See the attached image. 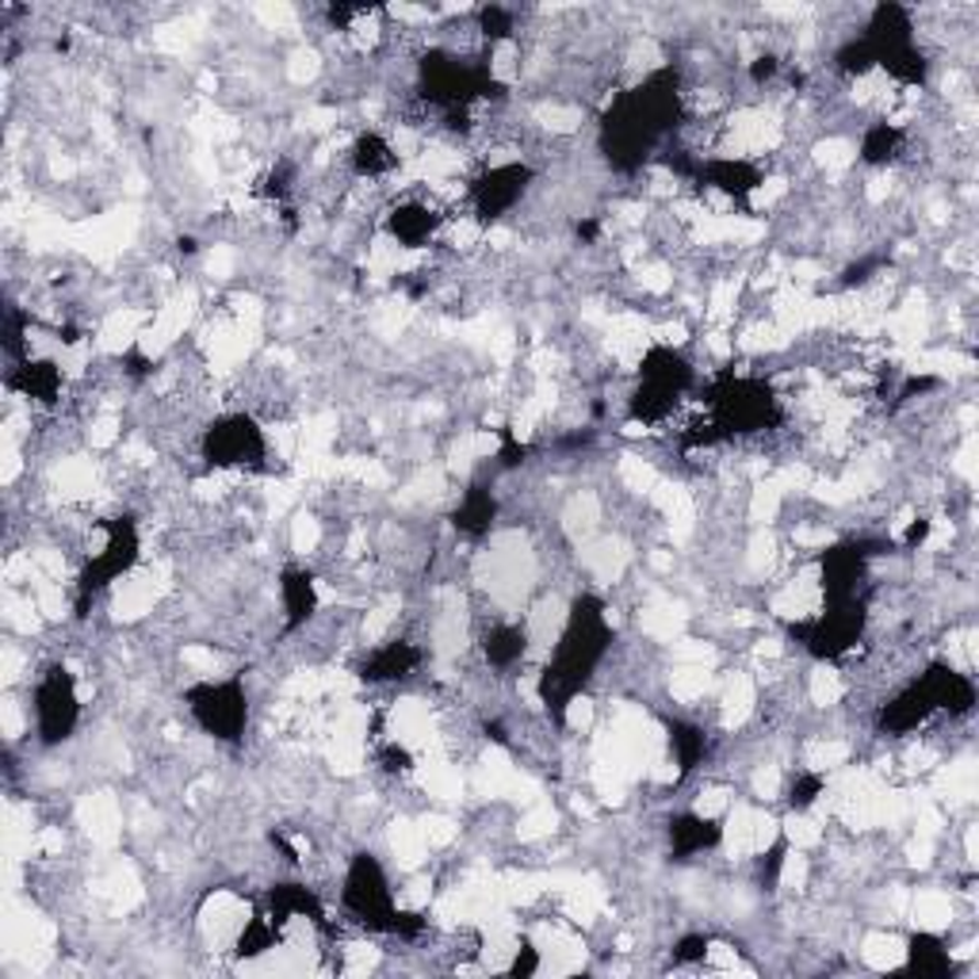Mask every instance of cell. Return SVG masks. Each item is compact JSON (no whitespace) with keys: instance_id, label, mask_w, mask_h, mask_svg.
I'll return each instance as SVG.
<instances>
[{"instance_id":"cell-10","label":"cell","mask_w":979,"mask_h":979,"mask_svg":"<svg viewBox=\"0 0 979 979\" xmlns=\"http://www.w3.org/2000/svg\"><path fill=\"white\" fill-rule=\"evenodd\" d=\"M735 804V784L727 781H708L701 792L693 796V807L689 812L701 815V818H712V823H719V818L727 815V807Z\"/></svg>"},{"instance_id":"cell-6","label":"cell","mask_w":979,"mask_h":979,"mask_svg":"<svg viewBox=\"0 0 979 979\" xmlns=\"http://www.w3.org/2000/svg\"><path fill=\"white\" fill-rule=\"evenodd\" d=\"M857 953H861L865 968H872V972H899V968H906V937L892 934V930L865 934Z\"/></svg>"},{"instance_id":"cell-7","label":"cell","mask_w":979,"mask_h":979,"mask_svg":"<svg viewBox=\"0 0 979 979\" xmlns=\"http://www.w3.org/2000/svg\"><path fill=\"white\" fill-rule=\"evenodd\" d=\"M979 789V773L972 758L949 761V766L937 773V800L942 804H972Z\"/></svg>"},{"instance_id":"cell-5","label":"cell","mask_w":979,"mask_h":979,"mask_svg":"<svg viewBox=\"0 0 979 979\" xmlns=\"http://www.w3.org/2000/svg\"><path fill=\"white\" fill-rule=\"evenodd\" d=\"M387 842H391V854H395V861L403 865L406 872L421 869V865L429 861V842H425L421 823H414V818L398 815L395 823L387 826Z\"/></svg>"},{"instance_id":"cell-14","label":"cell","mask_w":979,"mask_h":979,"mask_svg":"<svg viewBox=\"0 0 979 979\" xmlns=\"http://www.w3.org/2000/svg\"><path fill=\"white\" fill-rule=\"evenodd\" d=\"M4 735H8V743H15V738L23 735V712L12 696L4 701Z\"/></svg>"},{"instance_id":"cell-4","label":"cell","mask_w":979,"mask_h":979,"mask_svg":"<svg viewBox=\"0 0 979 979\" xmlns=\"http://www.w3.org/2000/svg\"><path fill=\"white\" fill-rule=\"evenodd\" d=\"M601 520H605V505L593 490H578V494L566 497L563 505V532L571 536L574 543H585L590 536H597Z\"/></svg>"},{"instance_id":"cell-9","label":"cell","mask_w":979,"mask_h":979,"mask_svg":"<svg viewBox=\"0 0 979 979\" xmlns=\"http://www.w3.org/2000/svg\"><path fill=\"white\" fill-rule=\"evenodd\" d=\"M326 540V528H322V517L310 509H299L292 520H287V548L295 551L299 559H310L318 548H322Z\"/></svg>"},{"instance_id":"cell-12","label":"cell","mask_w":979,"mask_h":979,"mask_svg":"<svg viewBox=\"0 0 979 979\" xmlns=\"http://www.w3.org/2000/svg\"><path fill=\"white\" fill-rule=\"evenodd\" d=\"M750 792L758 804H773L784 796V769L777 761H758L750 769Z\"/></svg>"},{"instance_id":"cell-2","label":"cell","mask_w":979,"mask_h":979,"mask_svg":"<svg viewBox=\"0 0 979 979\" xmlns=\"http://www.w3.org/2000/svg\"><path fill=\"white\" fill-rule=\"evenodd\" d=\"M77 823L85 826L96 846H116L123 838V807L111 792H88L77 804Z\"/></svg>"},{"instance_id":"cell-13","label":"cell","mask_w":979,"mask_h":979,"mask_svg":"<svg viewBox=\"0 0 979 979\" xmlns=\"http://www.w3.org/2000/svg\"><path fill=\"white\" fill-rule=\"evenodd\" d=\"M417 823H421L429 849H448L455 838H460V823H455L452 815H444V812H429V815L417 818Z\"/></svg>"},{"instance_id":"cell-1","label":"cell","mask_w":979,"mask_h":979,"mask_svg":"<svg viewBox=\"0 0 979 979\" xmlns=\"http://www.w3.org/2000/svg\"><path fill=\"white\" fill-rule=\"evenodd\" d=\"M249 922H253V906H249L238 892H230V888H215V892H207V899L199 903V914H196V930L211 953H234L238 937L245 934Z\"/></svg>"},{"instance_id":"cell-3","label":"cell","mask_w":979,"mask_h":979,"mask_svg":"<svg viewBox=\"0 0 979 979\" xmlns=\"http://www.w3.org/2000/svg\"><path fill=\"white\" fill-rule=\"evenodd\" d=\"M906 919L919 930H926V934H945V930L953 926V919H957V906H953L949 892L922 888V892H914L911 903H906Z\"/></svg>"},{"instance_id":"cell-11","label":"cell","mask_w":979,"mask_h":979,"mask_svg":"<svg viewBox=\"0 0 979 979\" xmlns=\"http://www.w3.org/2000/svg\"><path fill=\"white\" fill-rule=\"evenodd\" d=\"M322 69H326V54L318 51V46H295L292 51V58L284 62V74H287V81L292 85H315L318 77H322Z\"/></svg>"},{"instance_id":"cell-8","label":"cell","mask_w":979,"mask_h":979,"mask_svg":"<svg viewBox=\"0 0 979 979\" xmlns=\"http://www.w3.org/2000/svg\"><path fill=\"white\" fill-rule=\"evenodd\" d=\"M804 693H807V701H812L815 708H838V704L846 701L849 685H846V678L834 670V666H815V670L807 673Z\"/></svg>"}]
</instances>
